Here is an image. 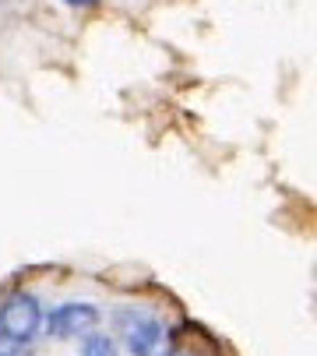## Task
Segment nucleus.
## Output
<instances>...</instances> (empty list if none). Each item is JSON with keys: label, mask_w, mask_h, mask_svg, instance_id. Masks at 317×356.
<instances>
[{"label": "nucleus", "mask_w": 317, "mask_h": 356, "mask_svg": "<svg viewBox=\"0 0 317 356\" xmlns=\"http://www.w3.org/2000/svg\"><path fill=\"white\" fill-rule=\"evenodd\" d=\"M117 328L131 356H177L173 332L145 311H117Z\"/></svg>", "instance_id": "nucleus-1"}, {"label": "nucleus", "mask_w": 317, "mask_h": 356, "mask_svg": "<svg viewBox=\"0 0 317 356\" xmlns=\"http://www.w3.org/2000/svg\"><path fill=\"white\" fill-rule=\"evenodd\" d=\"M39 332H42V307H39V300L32 293L18 289L0 303V335H4L8 342L32 346V339Z\"/></svg>", "instance_id": "nucleus-2"}, {"label": "nucleus", "mask_w": 317, "mask_h": 356, "mask_svg": "<svg viewBox=\"0 0 317 356\" xmlns=\"http://www.w3.org/2000/svg\"><path fill=\"white\" fill-rule=\"evenodd\" d=\"M99 318H102V314H99L95 303L71 300V303L53 307L49 314H42V328H46L49 339H85L88 332H95Z\"/></svg>", "instance_id": "nucleus-3"}, {"label": "nucleus", "mask_w": 317, "mask_h": 356, "mask_svg": "<svg viewBox=\"0 0 317 356\" xmlns=\"http://www.w3.org/2000/svg\"><path fill=\"white\" fill-rule=\"evenodd\" d=\"M78 356H117V342L110 335H102V332H88L81 339V349Z\"/></svg>", "instance_id": "nucleus-4"}, {"label": "nucleus", "mask_w": 317, "mask_h": 356, "mask_svg": "<svg viewBox=\"0 0 317 356\" xmlns=\"http://www.w3.org/2000/svg\"><path fill=\"white\" fill-rule=\"evenodd\" d=\"M0 356H32V346H25V342H8V339H0Z\"/></svg>", "instance_id": "nucleus-5"}, {"label": "nucleus", "mask_w": 317, "mask_h": 356, "mask_svg": "<svg viewBox=\"0 0 317 356\" xmlns=\"http://www.w3.org/2000/svg\"><path fill=\"white\" fill-rule=\"evenodd\" d=\"M64 4H71V8H92V4H99V0H64Z\"/></svg>", "instance_id": "nucleus-6"}]
</instances>
